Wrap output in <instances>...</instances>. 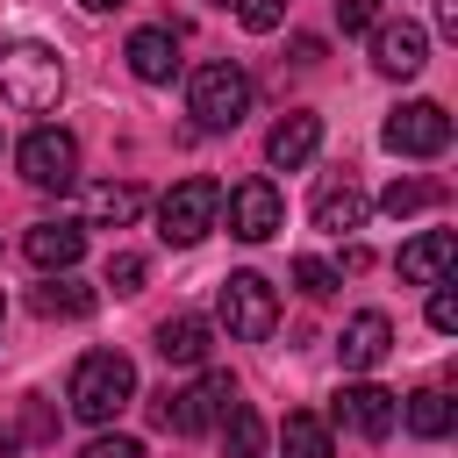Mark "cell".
I'll return each instance as SVG.
<instances>
[{
	"label": "cell",
	"mask_w": 458,
	"mask_h": 458,
	"mask_svg": "<svg viewBox=\"0 0 458 458\" xmlns=\"http://www.w3.org/2000/svg\"><path fill=\"white\" fill-rule=\"evenodd\" d=\"M401 422H408L415 437H429V444H437V437H451V422H458V415H451V394H444V386H422V394H408Z\"/></svg>",
	"instance_id": "ffe728a7"
},
{
	"label": "cell",
	"mask_w": 458,
	"mask_h": 458,
	"mask_svg": "<svg viewBox=\"0 0 458 458\" xmlns=\"http://www.w3.org/2000/svg\"><path fill=\"white\" fill-rule=\"evenodd\" d=\"M79 458H150V451H143L136 437H93V444H86Z\"/></svg>",
	"instance_id": "f1b7e54d"
},
{
	"label": "cell",
	"mask_w": 458,
	"mask_h": 458,
	"mask_svg": "<svg viewBox=\"0 0 458 458\" xmlns=\"http://www.w3.org/2000/svg\"><path fill=\"white\" fill-rule=\"evenodd\" d=\"M36 315H50V322H79V315H93V286H79V279H50V286H36Z\"/></svg>",
	"instance_id": "44dd1931"
},
{
	"label": "cell",
	"mask_w": 458,
	"mask_h": 458,
	"mask_svg": "<svg viewBox=\"0 0 458 458\" xmlns=\"http://www.w3.org/2000/svg\"><path fill=\"white\" fill-rule=\"evenodd\" d=\"M64 401H72L79 422H114L136 401V365L122 351H86L72 365V379H64Z\"/></svg>",
	"instance_id": "6da1fadb"
},
{
	"label": "cell",
	"mask_w": 458,
	"mask_h": 458,
	"mask_svg": "<svg viewBox=\"0 0 458 458\" xmlns=\"http://www.w3.org/2000/svg\"><path fill=\"white\" fill-rule=\"evenodd\" d=\"M336 422H344V429H358V437H386V429L401 422V401H394L386 386L358 379V386H344V394H336Z\"/></svg>",
	"instance_id": "4fadbf2b"
},
{
	"label": "cell",
	"mask_w": 458,
	"mask_h": 458,
	"mask_svg": "<svg viewBox=\"0 0 458 458\" xmlns=\"http://www.w3.org/2000/svg\"><path fill=\"white\" fill-rule=\"evenodd\" d=\"M437 29H444V36H458V0H437Z\"/></svg>",
	"instance_id": "4dcf8cb0"
},
{
	"label": "cell",
	"mask_w": 458,
	"mask_h": 458,
	"mask_svg": "<svg viewBox=\"0 0 458 458\" xmlns=\"http://www.w3.org/2000/svg\"><path fill=\"white\" fill-rule=\"evenodd\" d=\"M379 136H386L394 157H444V143H451V114H444L437 100H408V107L386 114Z\"/></svg>",
	"instance_id": "9c48e42d"
},
{
	"label": "cell",
	"mask_w": 458,
	"mask_h": 458,
	"mask_svg": "<svg viewBox=\"0 0 458 458\" xmlns=\"http://www.w3.org/2000/svg\"><path fill=\"white\" fill-rule=\"evenodd\" d=\"M358 222H365V193H358L351 179H322V186H315V229L344 236V229H358Z\"/></svg>",
	"instance_id": "e0dca14e"
},
{
	"label": "cell",
	"mask_w": 458,
	"mask_h": 458,
	"mask_svg": "<svg viewBox=\"0 0 458 458\" xmlns=\"http://www.w3.org/2000/svg\"><path fill=\"white\" fill-rule=\"evenodd\" d=\"M293 279H301V293H336V265H322V258H293Z\"/></svg>",
	"instance_id": "4316f807"
},
{
	"label": "cell",
	"mask_w": 458,
	"mask_h": 458,
	"mask_svg": "<svg viewBox=\"0 0 458 458\" xmlns=\"http://www.w3.org/2000/svg\"><path fill=\"white\" fill-rule=\"evenodd\" d=\"M186 107H193L200 129H236V122L250 114V72L229 64V57L200 64V72L186 79Z\"/></svg>",
	"instance_id": "3957f363"
},
{
	"label": "cell",
	"mask_w": 458,
	"mask_h": 458,
	"mask_svg": "<svg viewBox=\"0 0 458 458\" xmlns=\"http://www.w3.org/2000/svg\"><path fill=\"white\" fill-rule=\"evenodd\" d=\"M386 351H394V322H386L379 308H358V315L344 322V336H336V358H344V372H372Z\"/></svg>",
	"instance_id": "7c38bea8"
},
{
	"label": "cell",
	"mask_w": 458,
	"mask_h": 458,
	"mask_svg": "<svg viewBox=\"0 0 458 458\" xmlns=\"http://www.w3.org/2000/svg\"><path fill=\"white\" fill-rule=\"evenodd\" d=\"M229 408H236L229 372H200L193 386H179V394H165V401H157V422H165V429H179V437H200V429H215Z\"/></svg>",
	"instance_id": "8992f818"
},
{
	"label": "cell",
	"mask_w": 458,
	"mask_h": 458,
	"mask_svg": "<svg viewBox=\"0 0 458 458\" xmlns=\"http://www.w3.org/2000/svg\"><path fill=\"white\" fill-rule=\"evenodd\" d=\"M236 21H243L250 36H272V29L286 21V0H236Z\"/></svg>",
	"instance_id": "d4e9b609"
},
{
	"label": "cell",
	"mask_w": 458,
	"mask_h": 458,
	"mask_svg": "<svg viewBox=\"0 0 458 458\" xmlns=\"http://www.w3.org/2000/svg\"><path fill=\"white\" fill-rule=\"evenodd\" d=\"M79 7H86V14H107V7H122V0H79Z\"/></svg>",
	"instance_id": "1f68e13d"
},
{
	"label": "cell",
	"mask_w": 458,
	"mask_h": 458,
	"mask_svg": "<svg viewBox=\"0 0 458 458\" xmlns=\"http://www.w3.org/2000/svg\"><path fill=\"white\" fill-rule=\"evenodd\" d=\"M215 222H222V186H215L208 172H186V179L157 200V236H165V243H179V250H186V243H200Z\"/></svg>",
	"instance_id": "277c9868"
},
{
	"label": "cell",
	"mask_w": 458,
	"mask_h": 458,
	"mask_svg": "<svg viewBox=\"0 0 458 458\" xmlns=\"http://www.w3.org/2000/svg\"><path fill=\"white\" fill-rule=\"evenodd\" d=\"M143 272H150V265H143L136 250H114V258H107V286H114V293H136Z\"/></svg>",
	"instance_id": "484cf974"
},
{
	"label": "cell",
	"mask_w": 458,
	"mask_h": 458,
	"mask_svg": "<svg viewBox=\"0 0 458 458\" xmlns=\"http://www.w3.org/2000/svg\"><path fill=\"white\" fill-rule=\"evenodd\" d=\"M79 250H86V222H72V215L36 222V229L21 236V258H29L36 272H72V265H79Z\"/></svg>",
	"instance_id": "30bf717a"
},
{
	"label": "cell",
	"mask_w": 458,
	"mask_h": 458,
	"mask_svg": "<svg viewBox=\"0 0 458 458\" xmlns=\"http://www.w3.org/2000/svg\"><path fill=\"white\" fill-rule=\"evenodd\" d=\"M429 200H444V186H429V179H394L386 193H379V208L401 222V215H415V208H429Z\"/></svg>",
	"instance_id": "cb8c5ba5"
},
{
	"label": "cell",
	"mask_w": 458,
	"mask_h": 458,
	"mask_svg": "<svg viewBox=\"0 0 458 458\" xmlns=\"http://www.w3.org/2000/svg\"><path fill=\"white\" fill-rule=\"evenodd\" d=\"M215 308H222V329H229L236 344H265L272 322H279V293H272L265 272H229Z\"/></svg>",
	"instance_id": "5b68a950"
},
{
	"label": "cell",
	"mask_w": 458,
	"mask_h": 458,
	"mask_svg": "<svg viewBox=\"0 0 458 458\" xmlns=\"http://www.w3.org/2000/svg\"><path fill=\"white\" fill-rule=\"evenodd\" d=\"M451 258H458L451 229H422L415 243H401V279H408V286H444Z\"/></svg>",
	"instance_id": "5bb4252c"
},
{
	"label": "cell",
	"mask_w": 458,
	"mask_h": 458,
	"mask_svg": "<svg viewBox=\"0 0 458 458\" xmlns=\"http://www.w3.org/2000/svg\"><path fill=\"white\" fill-rule=\"evenodd\" d=\"M86 215L122 229V222H136V215H143V186H136V179H100V186L86 193Z\"/></svg>",
	"instance_id": "d6986e66"
},
{
	"label": "cell",
	"mask_w": 458,
	"mask_h": 458,
	"mask_svg": "<svg viewBox=\"0 0 458 458\" xmlns=\"http://www.w3.org/2000/svg\"><path fill=\"white\" fill-rule=\"evenodd\" d=\"M429 329H437V336H451V329H458V293H451V286H437V293H429Z\"/></svg>",
	"instance_id": "83f0119b"
},
{
	"label": "cell",
	"mask_w": 458,
	"mask_h": 458,
	"mask_svg": "<svg viewBox=\"0 0 458 458\" xmlns=\"http://www.w3.org/2000/svg\"><path fill=\"white\" fill-rule=\"evenodd\" d=\"M14 165H21V179H29V186L64 193V186L79 179V136H72V129H29V136H21V150H14Z\"/></svg>",
	"instance_id": "52a82bcc"
},
{
	"label": "cell",
	"mask_w": 458,
	"mask_h": 458,
	"mask_svg": "<svg viewBox=\"0 0 458 458\" xmlns=\"http://www.w3.org/2000/svg\"><path fill=\"white\" fill-rule=\"evenodd\" d=\"M222 208H229V236H243V243H272L286 229V200L272 179H236L222 193Z\"/></svg>",
	"instance_id": "ba28073f"
},
{
	"label": "cell",
	"mask_w": 458,
	"mask_h": 458,
	"mask_svg": "<svg viewBox=\"0 0 458 458\" xmlns=\"http://www.w3.org/2000/svg\"><path fill=\"white\" fill-rule=\"evenodd\" d=\"M315 143H322V122H315V114H279L272 136H265V157H272L279 172H293V165L315 157Z\"/></svg>",
	"instance_id": "2e32d148"
},
{
	"label": "cell",
	"mask_w": 458,
	"mask_h": 458,
	"mask_svg": "<svg viewBox=\"0 0 458 458\" xmlns=\"http://www.w3.org/2000/svg\"><path fill=\"white\" fill-rule=\"evenodd\" d=\"M279 451H286V458H336L329 422H315V415H286V422H279Z\"/></svg>",
	"instance_id": "603a6c76"
},
{
	"label": "cell",
	"mask_w": 458,
	"mask_h": 458,
	"mask_svg": "<svg viewBox=\"0 0 458 458\" xmlns=\"http://www.w3.org/2000/svg\"><path fill=\"white\" fill-rule=\"evenodd\" d=\"M372 64H379L386 79H415V72L429 64V36H422L415 21H379V29H372Z\"/></svg>",
	"instance_id": "8fae6325"
},
{
	"label": "cell",
	"mask_w": 458,
	"mask_h": 458,
	"mask_svg": "<svg viewBox=\"0 0 458 458\" xmlns=\"http://www.w3.org/2000/svg\"><path fill=\"white\" fill-rule=\"evenodd\" d=\"M64 93V57L50 43H7L0 50V100L14 114H43Z\"/></svg>",
	"instance_id": "7a4b0ae2"
},
{
	"label": "cell",
	"mask_w": 458,
	"mask_h": 458,
	"mask_svg": "<svg viewBox=\"0 0 458 458\" xmlns=\"http://www.w3.org/2000/svg\"><path fill=\"white\" fill-rule=\"evenodd\" d=\"M122 57H129V72H136L143 86H165V79L179 72V36H172V29H136Z\"/></svg>",
	"instance_id": "9a60e30c"
},
{
	"label": "cell",
	"mask_w": 458,
	"mask_h": 458,
	"mask_svg": "<svg viewBox=\"0 0 458 458\" xmlns=\"http://www.w3.org/2000/svg\"><path fill=\"white\" fill-rule=\"evenodd\" d=\"M372 14H379L372 0H336V29H344V36H358V29H372Z\"/></svg>",
	"instance_id": "f546056e"
},
{
	"label": "cell",
	"mask_w": 458,
	"mask_h": 458,
	"mask_svg": "<svg viewBox=\"0 0 458 458\" xmlns=\"http://www.w3.org/2000/svg\"><path fill=\"white\" fill-rule=\"evenodd\" d=\"M0 322H7V301H0Z\"/></svg>",
	"instance_id": "d6a6232c"
},
{
	"label": "cell",
	"mask_w": 458,
	"mask_h": 458,
	"mask_svg": "<svg viewBox=\"0 0 458 458\" xmlns=\"http://www.w3.org/2000/svg\"><path fill=\"white\" fill-rule=\"evenodd\" d=\"M215 7H229V0H215Z\"/></svg>",
	"instance_id": "836d02e7"
},
{
	"label": "cell",
	"mask_w": 458,
	"mask_h": 458,
	"mask_svg": "<svg viewBox=\"0 0 458 458\" xmlns=\"http://www.w3.org/2000/svg\"><path fill=\"white\" fill-rule=\"evenodd\" d=\"M222 458H265V422H258L250 401H236L222 415Z\"/></svg>",
	"instance_id": "7402d4cb"
},
{
	"label": "cell",
	"mask_w": 458,
	"mask_h": 458,
	"mask_svg": "<svg viewBox=\"0 0 458 458\" xmlns=\"http://www.w3.org/2000/svg\"><path fill=\"white\" fill-rule=\"evenodd\" d=\"M208 336H215V329H208L200 315H172V322H157V358H165V365H200V358H208Z\"/></svg>",
	"instance_id": "ac0fdd59"
}]
</instances>
